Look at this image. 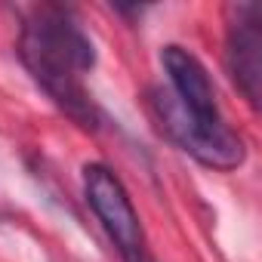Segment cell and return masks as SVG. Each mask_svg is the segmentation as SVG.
<instances>
[{"label":"cell","mask_w":262,"mask_h":262,"mask_svg":"<svg viewBox=\"0 0 262 262\" xmlns=\"http://www.w3.org/2000/svg\"><path fill=\"white\" fill-rule=\"evenodd\" d=\"M19 59L37 86L83 129L99 126V111L83 86V74L96 65L86 31L65 7H37L22 25Z\"/></svg>","instance_id":"6da1fadb"},{"label":"cell","mask_w":262,"mask_h":262,"mask_svg":"<svg viewBox=\"0 0 262 262\" xmlns=\"http://www.w3.org/2000/svg\"><path fill=\"white\" fill-rule=\"evenodd\" d=\"M228 71L237 90L247 96L253 108H259L262 96V28L259 10L253 4L234 7V22L228 25Z\"/></svg>","instance_id":"277c9868"},{"label":"cell","mask_w":262,"mask_h":262,"mask_svg":"<svg viewBox=\"0 0 262 262\" xmlns=\"http://www.w3.org/2000/svg\"><path fill=\"white\" fill-rule=\"evenodd\" d=\"M83 194L93 213L99 216L102 228L114 241L117 253L126 262H142V225L129 204V194L123 182L105 167V164H86L83 167Z\"/></svg>","instance_id":"3957f363"},{"label":"cell","mask_w":262,"mask_h":262,"mask_svg":"<svg viewBox=\"0 0 262 262\" xmlns=\"http://www.w3.org/2000/svg\"><path fill=\"white\" fill-rule=\"evenodd\" d=\"M148 96H151V111H155L161 129L182 151H188L198 164H204L210 170H234V167L244 164L247 148H244L241 136L234 133L225 120L207 123V120L194 117L164 86H155Z\"/></svg>","instance_id":"7a4b0ae2"},{"label":"cell","mask_w":262,"mask_h":262,"mask_svg":"<svg viewBox=\"0 0 262 262\" xmlns=\"http://www.w3.org/2000/svg\"><path fill=\"white\" fill-rule=\"evenodd\" d=\"M161 62H164L167 77H170V93H173L194 117H201V120H207V123L222 120L213 80H210L207 68H204L188 50L170 43V47L161 50Z\"/></svg>","instance_id":"5b68a950"}]
</instances>
